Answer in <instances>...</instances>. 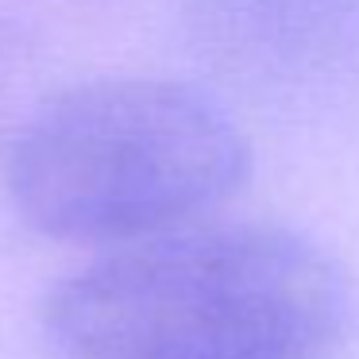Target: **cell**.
Wrapping results in <instances>:
<instances>
[{"label":"cell","instance_id":"1","mask_svg":"<svg viewBox=\"0 0 359 359\" xmlns=\"http://www.w3.org/2000/svg\"><path fill=\"white\" fill-rule=\"evenodd\" d=\"M355 325V286L305 232L201 220L58 278L43 332L66 359H320Z\"/></svg>","mask_w":359,"mask_h":359},{"label":"cell","instance_id":"2","mask_svg":"<svg viewBox=\"0 0 359 359\" xmlns=\"http://www.w3.org/2000/svg\"><path fill=\"white\" fill-rule=\"evenodd\" d=\"M248 170V135L205 89L97 78L20 124L4 155V194L32 232L116 251L209 220Z\"/></svg>","mask_w":359,"mask_h":359},{"label":"cell","instance_id":"3","mask_svg":"<svg viewBox=\"0 0 359 359\" xmlns=\"http://www.w3.org/2000/svg\"><path fill=\"white\" fill-rule=\"evenodd\" d=\"M189 35L243 86H320L359 62V0H189Z\"/></svg>","mask_w":359,"mask_h":359},{"label":"cell","instance_id":"4","mask_svg":"<svg viewBox=\"0 0 359 359\" xmlns=\"http://www.w3.org/2000/svg\"><path fill=\"white\" fill-rule=\"evenodd\" d=\"M8 66H12V47H8L4 27H0V93H4V86H8Z\"/></svg>","mask_w":359,"mask_h":359}]
</instances>
